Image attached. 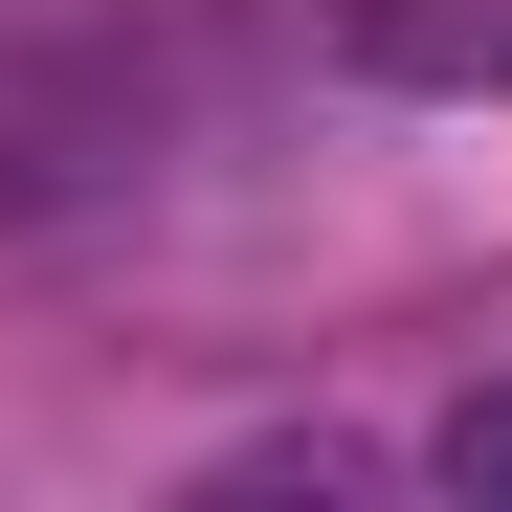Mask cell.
I'll return each instance as SVG.
<instances>
[{
  "label": "cell",
  "mask_w": 512,
  "mask_h": 512,
  "mask_svg": "<svg viewBox=\"0 0 512 512\" xmlns=\"http://www.w3.org/2000/svg\"><path fill=\"white\" fill-rule=\"evenodd\" d=\"M379 90H512V0H357Z\"/></svg>",
  "instance_id": "6da1fadb"
},
{
  "label": "cell",
  "mask_w": 512,
  "mask_h": 512,
  "mask_svg": "<svg viewBox=\"0 0 512 512\" xmlns=\"http://www.w3.org/2000/svg\"><path fill=\"white\" fill-rule=\"evenodd\" d=\"M423 468H446V490H512V379H490V401H446V423H423Z\"/></svg>",
  "instance_id": "7a4b0ae2"
}]
</instances>
